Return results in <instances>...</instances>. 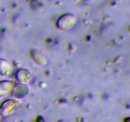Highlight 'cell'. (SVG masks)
Segmentation results:
<instances>
[{"label":"cell","instance_id":"cell-1","mask_svg":"<svg viewBox=\"0 0 130 122\" xmlns=\"http://www.w3.org/2000/svg\"><path fill=\"white\" fill-rule=\"evenodd\" d=\"M77 22V17L74 14L66 13L62 15L57 22V27L62 30L72 29Z\"/></svg>","mask_w":130,"mask_h":122},{"label":"cell","instance_id":"cell-2","mask_svg":"<svg viewBox=\"0 0 130 122\" xmlns=\"http://www.w3.org/2000/svg\"><path fill=\"white\" fill-rule=\"evenodd\" d=\"M17 80L20 83L27 84L31 80L32 75L30 71L25 69H20L16 73Z\"/></svg>","mask_w":130,"mask_h":122},{"label":"cell","instance_id":"cell-3","mask_svg":"<svg viewBox=\"0 0 130 122\" xmlns=\"http://www.w3.org/2000/svg\"><path fill=\"white\" fill-rule=\"evenodd\" d=\"M32 58L34 62L39 66H44L46 64V58L44 53L37 49H32L30 52Z\"/></svg>","mask_w":130,"mask_h":122},{"label":"cell","instance_id":"cell-4","mask_svg":"<svg viewBox=\"0 0 130 122\" xmlns=\"http://www.w3.org/2000/svg\"><path fill=\"white\" fill-rule=\"evenodd\" d=\"M29 88L26 84L20 83L17 85L13 88V95L19 99L24 98L29 94Z\"/></svg>","mask_w":130,"mask_h":122},{"label":"cell","instance_id":"cell-5","mask_svg":"<svg viewBox=\"0 0 130 122\" xmlns=\"http://www.w3.org/2000/svg\"><path fill=\"white\" fill-rule=\"evenodd\" d=\"M13 83L10 81H5L0 84V94L5 95L12 89Z\"/></svg>","mask_w":130,"mask_h":122},{"label":"cell","instance_id":"cell-6","mask_svg":"<svg viewBox=\"0 0 130 122\" xmlns=\"http://www.w3.org/2000/svg\"><path fill=\"white\" fill-rule=\"evenodd\" d=\"M0 72H2L3 74H8L11 72V66L6 60H0Z\"/></svg>","mask_w":130,"mask_h":122},{"label":"cell","instance_id":"cell-7","mask_svg":"<svg viewBox=\"0 0 130 122\" xmlns=\"http://www.w3.org/2000/svg\"><path fill=\"white\" fill-rule=\"evenodd\" d=\"M28 1H32V0H28Z\"/></svg>","mask_w":130,"mask_h":122}]
</instances>
